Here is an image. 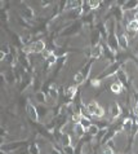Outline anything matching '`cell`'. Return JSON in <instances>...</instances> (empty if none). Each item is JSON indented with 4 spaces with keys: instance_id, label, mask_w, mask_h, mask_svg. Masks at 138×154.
<instances>
[{
    "instance_id": "1",
    "label": "cell",
    "mask_w": 138,
    "mask_h": 154,
    "mask_svg": "<svg viewBox=\"0 0 138 154\" xmlns=\"http://www.w3.org/2000/svg\"><path fill=\"white\" fill-rule=\"evenodd\" d=\"M85 109H87V113H89L90 115H93V117H97V118H102L103 114H105V110H103L100 104L96 101H90L85 106Z\"/></svg>"
},
{
    "instance_id": "2",
    "label": "cell",
    "mask_w": 138,
    "mask_h": 154,
    "mask_svg": "<svg viewBox=\"0 0 138 154\" xmlns=\"http://www.w3.org/2000/svg\"><path fill=\"white\" fill-rule=\"evenodd\" d=\"M106 44H107V47L112 51L114 53H116L120 49V44H119V38H118V35L116 34H110L109 36L106 38Z\"/></svg>"
},
{
    "instance_id": "3",
    "label": "cell",
    "mask_w": 138,
    "mask_h": 154,
    "mask_svg": "<svg viewBox=\"0 0 138 154\" xmlns=\"http://www.w3.org/2000/svg\"><path fill=\"white\" fill-rule=\"evenodd\" d=\"M26 113H27V117L30 118V121H31V122H34V123L38 122L39 113H38V109L32 104H27V105H26Z\"/></svg>"
},
{
    "instance_id": "4",
    "label": "cell",
    "mask_w": 138,
    "mask_h": 154,
    "mask_svg": "<svg viewBox=\"0 0 138 154\" xmlns=\"http://www.w3.org/2000/svg\"><path fill=\"white\" fill-rule=\"evenodd\" d=\"M122 113H123L122 106L119 105L118 101H114L112 104H111V106H110V115H111V119L119 118L120 115H122Z\"/></svg>"
},
{
    "instance_id": "5",
    "label": "cell",
    "mask_w": 138,
    "mask_h": 154,
    "mask_svg": "<svg viewBox=\"0 0 138 154\" xmlns=\"http://www.w3.org/2000/svg\"><path fill=\"white\" fill-rule=\"evenodd\" d=\"M127 32L130 34L132 36L136 35V34L138 32V21L133 20V21H130V22L127 23Z\"/></svg>"
},
{
    "instance_id": "6",
    "label": "cell",
    "mask_w": 138,
    "mask_h": 154,
    "mask_svg": "<svg viewBox=\"0 0 138 154\" xmlns=\"http://www.w3.org/2000/svg\"><path fill=\"white\" fill-rule=\"evenodd\" d=\"M62 143V146H74V144H72V137L70 134H67V132H62V136H61V140H59Z\"/></svg>"
},
{
    "instance_id": "7",
    "label": "cell",
    "mask_w": 138,
    "mask_h": 154,
    "mask_svg": "<svg viewBox=\"0 0 138 154\" xmlns=\"http://www.w3.org/2000/svg\"><path fill=\"white\" fill-rule=\"evenodd\" d=\"M103 54V47L101 44H98L96 47H92V52H90V56H92L93 60H97L100 58Z\"/></svg>"
},
{
    "instance_id": "8",
    "label": "cell",
    "mask_w": 138,
    "mask_h": 154,
    "mask_svg": "<svg viewBox=\"0 0 138 154\" xmlns=\"http://www.w3.org/2000/svg\"><path fill=\"white\" fill-rule=\"evenodd\" d=\"M34 11H32V8H30V7H25L22 11H21V17H23L25 20H27V21H30V20H32L34 18Z\"/></svg>"
},
{
    "instance_id": "9",
    "label": "cell",
    "mask_w": 138,
    "mask_h": 154,
    "mask_svg": "<svg viewBox=\"0 0 138 154\" xmlns=\"http://www.w3.org/2000/svg\"><path fill=\"white\" fill-rule=\"evenodd\" d=\"M118 38H119V44H120V48L124 49V51H127V49H128V47H129V42H128V36H127V34L122 32V34H120V35H119Z\"/></svg>"
},
{
    "instance_id": "10",
    "label": "cell",
    "mask_w": 138,
    "mask_h": 154,
    "mask_svg": "<svg viewBox=\"0 0 138 154\" xmlns=\"http://www.w3.org/2000/svg\"><path fill=\"white\" fill-rule=\"evenodd\" d=\"M100 131H101L100 127H98L96 123H94V125H92V126H90L88 130H87V135L90 136V137H97L98 134H100Z\"/></svg>"
},
{
    "instance_id": "11",
    "label": "cell",
    "mask_w": 138,
    "mask_h": 154,
    "mask_svg": "<svg viewBox=\"0 0 138 154\" xmlns=\"http://www.w3.org/2000/svg\"><path fill=\"white\" fill-rule=\"evenodd\" d=\"M80 125H81V127H83L85 131H87L88 128L93 125V123L90 122V119H89L88 115H83V117H81V121H80Z\"/></svg>"
},
{
    "instance_id": "12",
    "label": "cell",
    "mask_w": 138,
    "mask_h": 154,
    "mask_svg": "<svg viewBox=\"0 0 138 154\" xmlns=\"http://www.w3.org/2000/svg\"><path fill=\"white\" fill-rule=\"evenodd\" d=\"M110 88H111V91H112L115 95H119V93H122V91H123V84L118 80V82H115V83L111 84Z\"/></svg>"
},
{
    "instance_id": "13",
    "label": "cell",
    "mask_w": 138,
    "mask_h": 154,
    "mask_svg": "<svg viewBox=\"0 0 138 154\" xmlns=\"http://www.w3.org/2000/svg\"><path fill=\"white\" fill-rule=\"evenodd\" d=\"M93 62H94V60L92 58L88 63H85L84 67H83V70H81V72H83V75L85 76V79H87L88 76H89V72H90V70H92V63H93Z\"/></svg>"
},
{
    "instance_id": "14",
    "label": "cell",
    "mask_w": 138,
    "mask_h": 154,
    "mask_svg": "<svg viewBox=\"0 0 138 154\" xmlns=\"http://www.w3.org/2000/svg\"><path fill=\"white\" fill-rule=\"evenodd\" d=\"M74 82H75V85H80L85 82V76L83 75V72L81 71H77L75 76H74Z\"/></svg>"
},
{
    "instance_id": "15",
    "label": "cell",
    "mask_w": 138,
    "mask_h": 154,
    "mask_svg": "<svg viewBox=\"0 0 138 154\" xmlns=\"http://www.w3.org/2000/svg\"><path fill=\"white\" fill-rule=\"evenodd\" d=\"M35 98L38 100V102H40V104H45V102H46L45 92H43V91H38V92H35Z\"/></svg>"
},
{
    "instance_id": "16",
    "label": "cell",
    "mask_w": 138,
    "mask_h": 154,
    "mask_svg": "<svg viewBox=\"0 0 138 154\" xmlns=\"http://www.w3.org/2000/svg\"><path fill=\"white\" fill-rule=\"evenodd\" d=\"M28 154H40V148L36 143H31L28 146Z\"/></svg>"
},
{
    "instance_id": "17",
    "label": "cell",
    "mask_w": 138,
    "mask_h": 154,
    "mask_svg": "<svg viewBox=\"0 0 138 154\" xmlns=\"http://www.w3.org/2000/svg\"><path fill=\"white\" fill-rule=\"evenodd\" d=\"M48 95L53 98V100H57L58 98V91L56 88H53V87H50L49 89H48Z\"/></svg>"
},
{
    "instance_id": "18",
    "label": "cell",
    "mask_w": 138,
    "mask_h": 154,
    "mask_svg": "<svg viewBox=\"0 0 138 154\" xmlns=\"http://www.w3.org/2000/svg\"><path fill=\"white\" fill-rule=\"evenodd\" d=\"M89 3V7H90V9L92 11H96V9H98L100 8V5H101V2H97V0H94V2H88Z\"/></svg>"
},
{
    "instance_id": "19",
    "label": "cell",
    "mask_w": 138,
    "mask_h": 154,
    "mask_svg": "<svg viewBox=\"0 0 138 154\" xmlns=\"http://www.w3.org/2000/svg\"><path fill=\"white\" fill-rule=\"evenodd\" d=\"M63 153L64 154H75V149H74V146H64Z\"/></svg>"
},
{
    "instance_id": "20",
    "label": "cell",
    "mask_w": 138,
    "mask_h": 154,
    "mask_svg": "<svg viewBox=\"0 0 138 154\" xmlns=\"http://www.w3.org/2000/svg\"><path fill=\"white\" fill-rule=\"evenodd\" d=\"M46 112H48V109H45V108H41V106H40V108H39V109H38L39 117H40V115H41V117H45V115H46Z\"/></svg>"
},
{
    "instance_id": "21",
    "label": "cell",
    "mask_w": 138,
    "mask_h": 154,
    "mask_svg": "<svg viewBox=\"0 0 138 154\" xmlns=\"http://www.w3.org/2000/svg\"><path fill=\"white\" fill-rule=\"evenodd\" d=\"M134 20L138 21V11H136V13H134Z\"/></svg>"
},
{
    "instance_id": "22",
    "label": "cell",
    "mask_w": 138,
    "mask_h": 154,
    "mask_svg": "<svg viewBox=\"0 0 138 154\" xmlns=\"http://www.w3.org/2000/svg\"><path fill=\"white\" fill-rule=\"evenodd\" d=\"M137 11H138V7H137Z\"/></svg>"
}]
</instances>
